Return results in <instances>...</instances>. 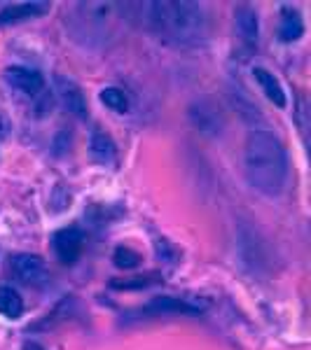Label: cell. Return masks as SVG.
Wrapping results in <instances>:
<instances>
[{
	"label": "cell",
	"instance_id": "cell-1",
	"mask_svg": "<svg viewBox=\"0 0 311 350\" xmlns=\"http://www.w3.org/2000/svg\"><path fill=\"white\" fill-rule=\"evenodd\" d=\"M244 171L258 191L274 196L284 189L288 178L286 148L274 133L251 131L244 148Z\"/></svg>",
	"mask_w": 311,
	"mask_h": 350
},
{
	"label": "cell",
	"instance_id": "cell-2",
	"mask_svg": "<svg viewBox=\"0 0 311 350\" xmlns=\"http://www.w3.org/2000/svg\"><path fill=\"white\" fill-rule=\"evenodd\" d=\"M152 24L178 42H199L206 36V16L195 3H152Z\"/></svg>",
	"mask_w": 311,
	"mask_h": 350
},
{
	"label": "cell",
	"instance_id": "cell-3",
	"mask_svg": "<svg viewBox=\"0 0 311 350\" xmlns=\"http://www.w3.org/2000/svg\"><path fill=\"white\" fill-rule=\"evenodd\" d=\"M10 269H12L14 278L28 287H40L49 280L47 267L38 255H16L12 264H10Z\"/></svg>",
	"mask_w": 311,
	"mask_h": 350
},
{
	"label": "cell",
	"instance_id": "cell-4",
	"mask_svg": "<svg viewBox=\"0 0 311 350\" xmlns=\"http://www.w3.org/2000/svg\"><path fill=\"white\" fill-rule=\"evenodd\" d=\"M84 236L77 227H68L54 234V252L64 264H75L82 255Z\"/></svg>",
	"mask_w": 311,
	"mask_h": 350
},
{
	"label": "cell",
	"instance_id": "cell-5",
	"mask_svg": "<svg viewBox=\"0 0 311 350\" xmlns=\"http://www.w3.org/2000/svg\"><path fill=\"white\" fill-rule=\"evenodd\" d=\"M5 80L8 84H12L16 92L28 94V96H38L45 89V77L42 72L33 70L26 66H10L5 70Z\"/></svg>",
	"mask_w": 311,
	"mask_h": 350
},
{
	"label": "cell",
	"instance_id": "cell-6",
	"mask_svg": "<svg viewBox=\"0 0 311 350\" xmlns=\"http://www.w3.org/2000/svg\"><path fill=\"white\" fill-rule=\"evenodd\" d=\"M56 92H59L61 103H64L73 115L80 117V120L87 117V100H84L82 89L77 87L75 82L66 80V77H56Z\"/></svg>",
	"mask_w": 311,
	"mask_h": 350
},
{
	"label": "cell",
	"instance_id": "cell-7",
	"mask_svg": "<svg viewBox=\"0 0 311 350\" xmlns=\"http://www.w3.org/2000/svg\"><path fill=\"white\" fill-rule=\"evenodd\" d=\"M253 75H256L260 89H262L264 96H267L271 103H274L276 108H286V105H288L286 92H284V87H281V82L274 77V72H269L267 68H256V70H253Z\"/></svg>",
	"mask_w": 311,
	"mask_h": 350
},
{
	"label": "cell",
	"instance_id": "cell-8",
	"mask_svg": "<svg viewBox=\"0 0 311 350\" xmlns=\"http://www.w3.org/2000/svg\"><path fill=\"white\" fill-rule=\"evenodd\" d=\"M49 10L47 3H21L10 5L0 12V24H16V21L33 19V16H42Z\"/></svg>",
	"mask_w": 311,
	"mask_h": 350
},
{
	"label": "cell",
	"instance_id": "cell-9",
	"mask_svg": "<svg viewBox=\"0 0 311 350\" xmlns=\"http://www.w3.org/2000/svg\"><path fill=\"white\" fill-rule=\"evenodd\" d=\"M304 33V21L299 16L297 10L293 8H284L281 10V26H279V38L284 42H293L299 40Z\"/></svg>",
	"mask_w": 311,
	"mask_h": 350
},
{
	"label": "cell",
	"instance_id": "cell-10",
	"mask_svg": "<svg viewBox=\"0 0 311 350\" xmlns=\"http://www.w3.org/2000/svg\"><path fill=\"white\" fill-rule=\"evenodd\" d=\"M24 313V299L16 290H12L10 285H0V315L10 320L21 318Z\"/></svg>",
	"mask_w": 311,
	"mask_h": 350
},
{
	"label": "cell",
	"instance_id": "cell-11",
	"mask_svg": "<svg viewBox=\"0 0 311 350\" xmlns=\"http://www.w3.org/2000/svg\"><path fill=\"white\" fill-rule=\"evenodd\" d=\"M148 313H185V315H199V308L192 306L188 301L171 297H157L155 301H150V306L145 308Z\"/></svg>",
	"mask_w": 311,
	"mask_h": 350
},
{
	"label": "cell",
	"instance_id": "cell-12",
	"mask_svg": "<svg viewBox=\"0 0 311 350\" xmlns=\"http://www.w3.org/2000/svg\"><path fill=\"white\" fill-rule=\"evenodd\" d=\"M236 28H239V36L244 38L246 44L258 42V16L251 8H236Z\"/></svg>",
	"mask_w": 311,
	"mask_h": 350
},
{
	"label": "cell",
	"instance_id": "cell-13",
	"mask_svg": "<svg viewBox=\"0 0 311 350\" xmlns=\"http://www.w3.org/2000/svg\"><path fill=\"white\" fill-rule=\"evenodd\" d=\"M92 157L99 163H112L117 159L115 143H112L110 135L94 131V135H92Z\"/></svg>",
	"mask_w": 311,
	"mask_h": 350
},
{
	"label": "cell",
	"instance_id": "cell-14",
	"mask_svg": "<svg viewBox=\"0 0 311 350\" xmlns=\"http://www.w3.org/2000/svg\"><path fill=\"white\" fill-rule=\"evenodd\" d=\"M101 103L105 105L108 110L117 112V115H124V112H129V108H132V103H129V96L122 92V89L117 87H105L103 92L99 94Z\"/></svg>",
	"mask_w": 311,
	"mask_h": 350
},
{
	"label": "cell",
	"instance_id": "cell-15",
	"mask_svg": "<svg viewBox=\"0 0 311 350\" xmlns=\"http://www.w3.org/2000/svg\"><path fill=\"white\" fill-rule=\"evenodd\" d=\"M112 262H115V267H117V269L132 271V269H136V267L140 264V255H138L136 250H132V247L120 245L115 252H112Z\"/></svg>",
	"mask_w": 311,
	"mask_h": 350
},
{
	"label": "cell",
	"instance_id": "cell-16",
	"mask_svg": "<svg viewBox=\"0 0 311 350\" xmlns=\"http://www.w3.org/2000/svg\"><path fill=\"white\" fill-rule=\"evenodd\" d=\"M10 129H12V124H10L8 115H5V112L0 110V140L8 138V135H10Z\"/></svg>",
	"mask_w": 311,
	"mask_h": 350
},
{
	"label": "cell",
	"instance_id": "cell-17",
	"mask_svg": "<svg viewBox=\"0 0 311 350\" xmlns=\"http://www.w3.org/2000/svg\"><path fill=\"white\" fill-rule=\"evenodd\" d=\"M21 350H47V348H42L40 343H36V341H26Z\"/></svg>",
	"mask_w": 311,
	"mask_h": 350
}]
</instances>
